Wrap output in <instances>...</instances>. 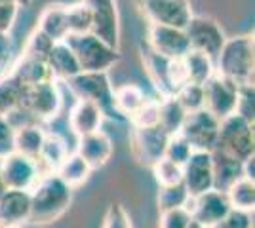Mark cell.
<instances>
[{"mask_svg": "<svg viewBox=\"0 0 255 228\" xmlns=\"http://www.w3.org/2000/svg\"><path fill=\"white\" fill-rule=\"evenodd\" d=\"M185 33L189 38L191 50L210 55L213 61H215V57L221 52L225 40H227L221 27L213 19L204 17V15H192L191 21L185 27Z\"/></svg>", "mask_w": 255, "mask_h": 228, "instance_id": "4fadbf2b", "label": "cell"}, {"mask_svg": "<svg viewBox=\"0 0 255 228\" xmlns=\"http://www.w3.org/2000/svg\"><path fill=\"white\" fill-rule=\"evenodd\" d=\"M204 109L210 110L217 120L227 118L236 110L238 103V89L234 82L227 80L225 76L215 75L204 84Z\"/></svg>", "mask_w": 255, "mask_h": 228, "instance_id": "7c38bea8", "label": "cell"}, {"mask_svg": "<svg viewBox=\"0 0 255 228\" xmlns=\"http://www.w3.org/2000/svg\"><path fill=\"white\" fill-rule=\"evenodd\" d=\"M21 105L38 122H48L57 116L61 109V93L55 80H44L38 84L23 87Z\"/></svg>", "mask_w": 255, "mask_h": 228, "instance_id": "9c48e42d", "label": "cell"}, {"mask_svg": "<svg viewBox=\"0 0 255 228\" xmlns=\"http://www.w3.org/2000/svg\"><path fill=\"white\" fill-rule=\"evenodd\" d=\"M11 54H13V44L10 34L0 33V76L6 75V69L10 65Z\"/></svg>", "mask_w": 255, "mask_h": 228, "instance_id": "bcb514c9", "label": "cell"}, {"mask_svg": "<svg viewBox=\"0 0 255 228\" xmlns=\"http://www.w3.org/2000/svg\"><path fill=\"white\" fill-rule=\"evenodd\" d=\"M11 75L15 76L23 86H32L44 80H52L53 76L50 73V67L46 61H38V59H31V57H19V61L13 65ZM55 80V78H53Z\"/></svg>", "mask_w": 255, "mask_h": 228, "instance_id": "4316f807", "label": "cell"}, {"mask_svg": "<svg viewBox=\"0 0 255 228\" xmlns=\"http://www.w3.org/2000/svg\"><path fill=\"white\" fill-rule=\"evenodd\" d=\"M217 131H219V120L210 110L200 109L185 116L179 135L185 137V141L191 145L192 151L212 152L217 141Z\"/></svg>", "mask_w": 255, "mask_h": 228, "instance_id": "30bf717a", "label": "cell"}, {"mask_svg": "<svg viewBox=\"0 0 255 228\" xmlns=\"http://www.w3.org/2000/svg\"><path fill=\"white\" fill-rule=\"evenodd\" d=\"M40 33H44L50 40L59 42L69 36V27H67V6L63 4H50L46 6L38 17V27Z\"/></svg>", "mask_w": 255, "mask_h": 228, "instance_id": "cb8c5ba5", "label": "cell"}, {"mask_svg": "<svg viewBox=\"0 0 255 228\" xmlns=\"http://www.w3.org/2000/svg\"><path fill=\"white\" fill-rule=\"evenodd\" d=\"M141 15L149 23L185 29L192 17L191 0H137Z\"/></svg>", "mask_w": 255, "mask_h": 228, "instance_id": "8fae6325", "label": "cell"}, {"mask_svg": "<svg viewBox=\"0 0 255 228\" xmlns=\"http://www.w3.org/2000/svg\"><path fill=\"white\" fill-rule=\"evenodd\" d=\"M2 2H13V4H17L19 8H25V6L31 4V0H2Z\"/></svg>", "mask_w": 255, "mask_h": 228, "instance_id": "7dc6e473", "label": "cell"}, {"mask_svg": "<svg viewBox=\"0 0 255 228\" xmlns=\"http://www.w3.org/2000/svg\"><path fill=\"white\" fill-rule=\"evenodd\" d=\"M76 152L86 160V163L92 167V169H99L103 167L111 156H113V141L111 137L103 133L101 130L94 131V133H88L78 137V147Z\"/></svg>", "mask_w": 255, "mask_h": 228, "instance_id": "d6986e66", "label": "cell"}, {"mask_svg": "<svg viewBox=\"0 0 255 228\" xmlns=\"http://www.w3.org/2000/svg\"><path fill=\"white\" fill-rule=\"evenodd\" d=\"M252 225H254L252 213L231 209L227 217H223L219 223H215V225H212V227L208 228H252Z\"/></svg>", "mask_w": 255, "mask_h": 228, "instance_id": "7bdbcfd3", "label": "cell"}, {"mask_svg": "<svg viewBox=\"0 0 255 228\" xmlns=\"http://www.w3.org/2000/svg\"><path fill=\"white\" fill-rule=\"evenodd\" d=\"M236 114L254 124L255 120V101H254V84L240 86L238 89V103H236Z\"/></svg>", "mask_w": 255, "mask_h": 228, "instance_id": "60d3db41", "label": "cell"}, {"mask_svg": "<svg viewBox=\"0 0 255 228\" xmlns=\"http://www.w3.org/2000/svg\"><path fill=\"white\" fill-rule=\"evenodd\" d=\"M103 118H105V114L97 105L84 101V99H76V103L69 112V128L76 137H82V135L99 130L103 124Z\"/></svg>", "mask_w": 255, "mask_h": 228, "instance_id": "ffe728a7", "label": "cell"}, {"mask_svg": "<svg viewBox=\"0 0 255 228\" xmlns=\"http://www.w3.org/2000/svg\"><path fill=\"white\" fill-rule=\"evenodd\" d=\"M173 97L179 101V105L187 110V114L204 109V87L198 84H185Z\"/></svg>", "mask_w": 255, "mask_h": 228, "instance_id": "8d00e7d4", "label": "cell"}, {"mask_svg": "<svg viewBox=\"0 0 255 228\" xmlns=\"http://www.w3.org/2000/svg\"><path fill=\"white\" fill-rule=\"evenodd\" d=\"M53 40H50L44 33H40L38 29L31 34L29 42L25 46V52L23 57H31V59H38V61H46V57L50 54V48H52Z\"/></svg>", "mask_w": 255, "mask_h": 228, "instance_id": "74e56055", "label": "cell"}, {"mask_svg": "<svg viewBox=\"0 0 255 228\" xmlns=\"http://www.w3.org/2000/svg\"><path fill=\"white\" fill-rule=\"evenodd\" d=\"M113 95H115V109L122 116V120L129 118L147 99L145 91L135 84H124L120 87H115Z\"/></svg>", "mask_w": 255, "mask_h": 228, "instance_id": "f1b7e54d", "label": "cell"}, {"mask_svg": "<svg viewBox=\"0 0 255 228\" xmlns=\"http://www.w3.org/2000/svg\"><path fill=\"white\" fill-rule=\"evenodd\" d=\"M191 145L185 141V137L179 135V133H175V135H170V139H168V145H166V152H164V158H168L171 162L183 163L187 162V158L191 156Z\"/></svg>", "mask_w": 255, "mask_h": 228, "instance_id": "f35d334b", "label": "cell"}, {"mask_svg": "<svg viewBox=\"0 0 255 228\" xmlns=\"http://www.w3.org/2000/svg\"><path fill=\"white\" fill-rule=\"evenodd\" d=\"M191 213L187 211V207H175L168 211H160L158 228H187L191 223Z\"/></svg>", "mask_w": 255, "mask_h": 228, "instance_id": "b9f144b4", "label": "cell"}, {"mask_svg": "<svg viewBox=\"0 0 255 228\" xmlns=\"http://www.w3.org/2000/svg\"><path fill=\"white\" fill-rule=\"evenodd\" d=\"M217 151L233 156L236 160L244 162L246 158L255 154V137L254 124L242 118L240 114H229L227 118L219 120V131H217Z\"/></svg>", "mask_w": 255, "mask_h": 228, "instance_id": "277c9868", "label": "cell"}, {"mask_svg": "<svg viewBox=\"0 0 255 228\" xmlns=\"http://www.w3.org/2000/svg\"><path fill=\"white\" fill-rule=\"evenodd\" d=\"M17 11L19 6L13 2H2L0 0V33L10 34L13 23L17 19Z\"/></svg>", "mask_w": 255, "mask_h": 228, "instance_id": "f6af8a7d", "label": "cell"}, {"mask_svg": "<svg viewBox=\"0 0 255 228\" xmlns=\"http://www.w3.org/2000/svg\"><path fill=\"white\" fill-rule=\"evenodd\" d=\"M183 167V185L189 196H198L213 188L212 152L192 151Z\"/></svg>", "mask_w": 255, "mask_h": 228, "instance_id": "e0dca14e", "label": "cell"}, {"mask_svg": "<svg viewBox=\"0 0 255 228\" xmlns=\"http://www.w3.org/2000/svg\"><path fill=\"white\" fill-rule=\"evenodd\" d=\"M46 63L50 67V73L55 80H69L80 73V65L76 61L75 52L65 40L52 44L50 54L46 57Z\"/></svg>", "mask_w": 255, "mask_h": 228, "instance_id": "44dd1931", "label": "cell"}, {"mask_svg": "<svg viewBox=\"0 0 255 228\" xmlns=\"http://www.w3.org/2000/svg\"><path fill=\"white\" fill-rule=\"evenodd\" d=\"M158 110H160V97L158 99L147 97L145 103H143L128 120H129V124L135 126V128L158 126Z\"/></svg>", "mask_w": 255, "mask_h": 228, "instance_id": "d590c367", "label": "cell"}, {"mask_svg": "<svg viewBox=\"0 0 255 228\" xmlns=\"http://www.w3.org/2000/svg\"><path fill=\"white\" fill-rule=\"evenodd\" d=\"M143 65L158 97H173L187 84L181 59H168L154 54L150 48L143 50Z\"/></svg>", "mask_w": 255, "mask_h": 228, "instance_id": "8992f818", "label": "cell"}, {"mask_svg": "<svg viewBox=\"0 0 255 228\" xmlns=\"http://www.w3.org/2000/svg\"><path fill=\"white\" fill-rule=\"evenodd\" d=\"M212 173L213 188L227 192V188L233 185L236 179L242 177V162L225 152L213 149L212 151Z\"/></svg>", "mask_w": 255, "mask_h": 228, "instance_id": "7402d4cb", "label": "cell"}, {"mask_svg": "<svg viewBox=\"0 0 255 228\" xmlns=\"http://www.w3.org/2000/svg\"><path fill=\"white\" fill-rule=\"evenodd\" d=\"M150 169L154 173V179H156L158 186H171L183 183V167H181L179 163L168 160V158H162Z\"/></svg>", "mask_w": 255, "mask_h": 228, "instance_id": "e575fe53", "label": "cell"}, {"mask_svg": "<svg viewBox=\"0 0 255 228\" xmlns=\"http://www.w3.org/2000/svg\"><path fill=\"white\" fill-rule=\"evenodd\" d=\"M101 228H133V225H131V217L124 209V206L120 202H113L107 207Z\"/></svg>", "mask_w": 255, "mask_h": 228, "instance_id": "ab89813d", "label": "cell"}, {"mask_svg": "<svg viewBox=\"0 0 255 228\" xmlns=\"http://www.w3.org/2000/svg\"><path fill=\"white\" fill-rule=\"evenodd\" d=\"M187 228H206L204 225H200L198 221H194V219H191V223L187 225Z\"/></svg>", "mask_w": 255, "mask_h": 228, "instance_id": "c3c4849f", "label": "cell"}, {"mask_svg": "<svg viewBox=\"0 0 255 228\" xmlns=\"http://www.w3.org/2000/svg\"><path fill=\"white\" fill-rule=\"evenodd\" d=\"M65 42L75 52L80 73H109V69L120 61V52L92 33L69 34Z\"/></svg>", "mask_w": 255, "mask_h": 228, "instance_id": "3957f363", "label": "cell"}, {"mask_svg": "<svg viewBox=\"0 0 255 228\" xmlns=\"http://www.w3.org/2000/svg\"><path fill=\"white\" fill-rule=\"evenodd\" d=\"M170 135L160 126H147V128H135L131 126L129 133V151L133 160L143 167H152L164 158L166 145Z\"/></svg>", "mask_w": 255, "mask_h": 228, "instance_id": "52a82bcc", "label": "cell"}, {"mask_svg": "<svg viewBox=\"0 0 255 228\" xmlns=\"http://www.w3.org/2000/svg\"><path fill=\"white\" fill-rule=\"evenodd\" d=\"M65 82L76 99H84L97 105L109 118L122 120L115 109V87L109 80V73H78Z\"/></svg>", "mask_w": 255, "mask_h": 228, "instance_id": "5b68a950", "label": "cell"}, {"mask_svg": "<svg viewBox=\"0 0 255 228\" xmlns=\"http://www.w3.org/2000/svg\"><path fill=\"white\" fill-rule=\"evenodd\" d=\"M67 156H69V147H67L63 137L57 133L46 131L44 143L40 147V152H38V158H36L42 173H55Z\"/></svg>", "mask_w": 255, "mask_h": 228, "instance_id": "603a6c76", "label": "cell"}, {"mask_svg": "<svg viewBox=\"0 0 255 228\" xmlns=\"http://www.w3.org/2000/svg\"><path fill=\"white\" fill-rule=\"evenodd\" d=\"M181 61H183V69H185V76H187V84L204 86L215 75V61L202 52L189 50L181 57Z\"/></svg>", "mask_w": 255, "mask_h": 228, "instance_id": "d4e9b609", "label": "cell"}, {"mask_svg": "<svg viewBox=\"0 0 255 228\" xmlns=\"http://www.w3.org/2000/svg\"><path fill=\"white\" fill-rule=\"evenodd\" d=\"M23 87L25 86L11 73L0 76V116H6L10 110L21 105Z\"/></svg>", "mask_w": 255, "mask_h": 228, "instance_id": "1f68e13d", "label": "cell"}, {"mask_svg": "<svg viewBox=\"0 0 255 228\" xmlns=\"http://www.w3.org/2000/svg\"><path fill=\"white\" fill-rule=\"evenodd\" d=\"M11 152H15V130L4 116H0V160Z\"/></svg>", "mask_w": 255, "mask_h": 228, "instance_id": "ee69618b", "label": "cell"}, {"mask_svg": "<svg viewBox=\"0 0 255 228\" xmlns=\"http://www.w3.org/2000/svg\"><path fill=\"white\" fill-rule=\"evenodd\" d=\"M254 34L227 38L215 57V73L234 82L236 86L254 84Z\"/></svg>", "mask_w": 255, "mask_h": 228, "instance_id": "7a4b0ae2", "label": "cell"}, {"mask_svg": "<svg viewBox=\"0 0 255 228\" xmlns=\"http://www.w3.org/2000/svg\"><path fill=\"white\" fill-rule=\"evenodd\" d=\"M94 169L86 163V160L78 154V152H69V156L63 160V163L57 167V171L55 175L63 181L67 186H71L73 190L78 188V186H82L90 179V173H92Z\"/></svg>", "mask_w": 255, "mask_h": 228, "instance_id": "484cf974", "label": "cell"}, {"mask_svg": "<svg viewBox=\"0 0 255 228\" xmlns=\"http://www.w3.org/2000/svg\"><path fill=\"white\" fill-rule=\"evenodd\" d=\"M44 135H46V131H44L42 124H31L21 130H15V152L36 160L44 143Z\"/></svg>", "mask_w": 255, "mask_h": 228, "instance_id": "f546056e", "label": "cell"}, {"mask_svg": "<svg viewBox=\"0 0 255 228\" xmlns=\"http://www.w3.org/2000/svg\"><path fill=\"white\" fill-rule=\"evenodd\" d=\"M185 207L191 213V217L194 221H198L200 225H204L206 228L219 223L233 209L227 194L221 190H215V188L198 196H189Z\"/></svg>", "mask_w": 255, "mask_h": 228, "instance_id": "2e32d148", "label": "cell"}, {"mask_svg": "<svg viewBox=\"0 0 255 228\" xmlns=\"http://www.w3.org/2000/svg\"><path fill=\"white\" fill-rule=\"evenodd\" d=\"M92 13V29L96 34L111 48L118 50L120 44V21H118L117 0H84Z\"/></svg>", "mask_w": 255, "mask_h": 228, "instance_id": "5bb4252c", "label": "cell"}, {"mask_svg": "<svg viewBox=\"0 0 255 228\" xmlns=\"http://www.w3.org/2000/svg\"><path fill=\"white\" fill-rule=\"evenodd\" d=\"M187 116V110L179 105L175 97H160V110H158V126L168 135L179 133L181 124Z\"/></svg>", "mask_w": 255, "mask_h": 228, "instance_id": "4dcf8cb0", "label": "cell"}, {"mask_svg": "<svg viewBox=\"0 0 255 228\" xmlns=\"http://www.w3.org/2000/svg\"><path fill=\"white\" fill-rule=\"evenodd\" d=\"M31 215V190H10L0 192V227L19 228L29 223Z\"/></svg>", "mask_w": 255, "mask_h": 228, "instance_id": "ac0fdd59", "label": "cell"}, {"mask_svg": "<svg viewBox=\"0 0 255 228\" xmlns=\"http://www.w3.org/2000/svg\"><path fill=\"white\" fill-rule=\"evenodd\" d=\"M42 169L34 158L11 152L0 160V185L10 190H31L42 177Z\"/></svg>", "mask_w": 255, "mask_h": 228, "instance_id": "ba28073f", "label": "cell"}, {"mask_svg": "<svg viewBox=\"0 0 255 228\" xmlns=\"http://www.w3.org/2000/svg\"><path fill=\"white\" fill-rule=\"evenodd\" d=\"M189 200V192L183 183L171 186H158V209L160 211H168L175 207H185Z\"/></svg>", "mask_w": 255, "mask_h": 228, "instance_id": "836d02e7", "label": "cell"}, {"mask_svg": "<svg viewBox=\"0 0 255 228\" xmlns=\"http://www.w3.org/2000/svg\"><path fill=\"white\" fill-rule=\"evenodd\" d=\"M225 194L229 198L233 209L254 213V207H255V181L254 179H248V177L242 175L240 179H236L233 185L227 188Z\"/></svg>", "mask_w": 255, "mask_h": 228, "instance_id": "83f0119b", "label": "cell"}, {"mask_svg": "<svg viewBox=\"0 0 255 228\" xmlns=\"http://www.w3.org/2000/svg\"><path fill=\"white\" fill-rule=\"evenodd\" d=\"M73 204V188L67 186L55 173H44L31 188L29 225H52L69 211Z\"/></svg>", "mask_w": 255, "mask_h": 228, "instance_id": "6da1fadb", "label": "cell"}, {"mask_svg": "<svg viewBox=\"0 0 255 228\" xmlns=\"http://www.w3.org/2000/svg\"><path fill=\"white\" fill-rule=\"evenodd\" d=\"M147 48L168 59H181L191 50L185 29H177L170 25H156V23H149Z\"/></svg>", "mask_w": 255, "mask_h": 228, "instance_id": "9a60e30c", "label": "cell"}, {"mask_svg": "<svg viewBox=\"0 0 255 228\" xmlns=\"http://www.w3.org/2000/svg\"><path fill=\"white\" fill-rule=\"evenodd\" d=\"M0 228H8V227H0Z\"/></svg>", "mask_w": 255, "mask_h": 228, "instance_id": "681fc988", "label": "cell"}, {"mask_svg": "<svg viewBox=\"0 0 255 228\" xmlns=\"http://www.w3.org/2000/svg\"><path fill=\"white\" fill-rule=\"evenodd\" d=\"M67 27L69 34H84L92 29V13L84 0L67 6Z\"/></svg>", "mask_w": 255, "mask_h": 228, "instance_id": "d6a6232c", "label": "cell"}]
</instances>
